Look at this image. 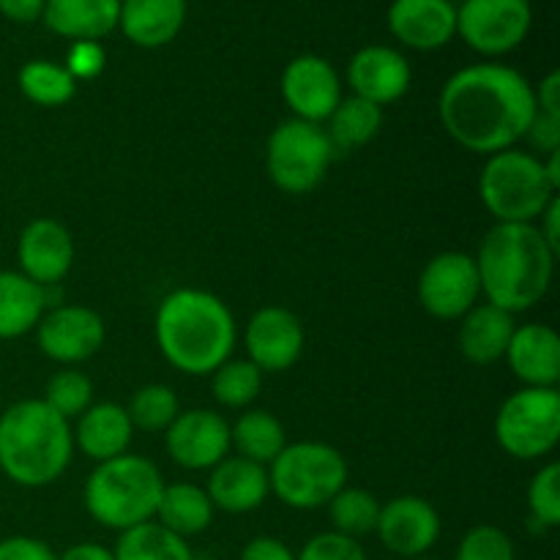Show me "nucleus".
<instances>
[{
  "mask_svg": "<svg viewBox=\"0 0 560 560\" xmlns=\"http://www.w3.org/2000/svg\"><path fill=\"white\" fill-rule=\"evenodd\" d=\"M481 299L479 271L468 252H441L432 257L419 277V304L438 320H459Z\"/></svg>",
  "mask_w": 560,
  "mask_h": 560,
  "instance_id": "obj_11",
  "label": "nucleus"
},
{
  "mask_svg": "<svg viewBox=\"0 0 560 560\" xmlns=\"http://www.w3.org/2000/svg\"><path fill=\"white\" fill-rule=\"evenodd\" d=\"M74 457L71 421L44 399H20L0 413V470L25 490L55 485Z\"/></svg>",
  "mask_w": 560,
  "mask_h": 560,
  "instance_id": "obj_4",
  "label": "nucleus"
},
{
  "mask_svg": "<svg viewBox=\"0 0 560 560\" xmlns=\"http://www.w3.org/2000/svg\"><path fill=\"white\" fill-rule=\"evenodd\" d=\"M164 485L167 481L162 470L151 459L126 452L93 468L82 490V501L85 512L98 525L124 534L156 517Z\"/></svg>",
  "mask_w": 560,
  "mask_h": 560,
  "instance_id": "obj_5",
  "label": "nucleus"
},
{
  "mask_svg": "<svg viewBox=\"0 0 560 560\" xmlns=\"http://www.w3.org/2000/svg\"><path fill=\"white\" fill-rule=\"evenodd\" d=\"M530 20L528 0H465L457 9V33L479 55L498 58L525 42Z\"/></svg>",
  "mask_w": 560,
  "mask_h": 560,
  "instance_id": "obj_10",
  "label": "nucleus"
},
{
  "mask_svg": "<svg viewBox=\"0 0 560 560\" xmlns=\"http://www.w3.org/2000/svg\"><path fill=\"white\" fill-rule=\"evenodd\" d=\"M503 359L523 386L558 388L560 337L547 323H525V326L514 328V337Z\"/></svg>",
  "mask_w": 560,
  "mask_h": 560,
  "instance_id": "obj_20",
  "label": "nucleus"
},
{
  "mask_svg": "<svg viewBox=\"0 0 560 560\" xmlns=\"http://www.w3.org/2000/svg\"><path fill=\"white\" fill-rule=\"evenodd\" d=\"M523 140H528L530 145L539 151V156L541 153L547 156V153L560 151V118H556V115L536 113Z\"/></svg>",
  "mask_w": 560,
  "mask_h": 560,
  "instance_id": "obj_40",
  "label": "nucleus"
},
{
  "mask_svg": "<svg viewBox=\"0 0 560 560\" xmlns=\"http://www.w3.org/2000/svg\"><path fill=\"white\" fill-rule=\"evenodd\" d=\"M0 560H58L52 547L33 536H9L0 541Z\"/></svg>",
  "mask_w": 560,
  "mask_h": 560,
  "instance_id": "obj_41",
  "label": "nucleus"
},
{
  "mask_svg": "<svg viewBox=\"0 0 560 560\" xmlns=\"http://www.w3.org/2000/svg\"><path fill=\"white\" fill-rule=\"evenodd\" d=\"M206 492L213 509H222L228 514L255 512L271 495L268 468L244 457H224L211 468Z\"/></svg>",
  "mask_w": 560,
  "mask_h": 560,
  "instance_id": "obj_21",
  "label": "nucleus"
},
{
  "mask_svg": "<svg viewBox=\"0 0 560 560\" xmlns=\"http://www.w3.org/2000/svg\"><path fill=\"white\" fill-rule=\"evenodd\" d=\"M47 0H0V14L14 22H33L44 14Z\"/></svg>",
  "mask_w": 560,
  "mask_h": 560,
  "instance_id": "obj_44",
  "label": "nucleus"
},
{
  "mask_svg": "<svg viewBox=\"0 0 560 560\" xmlns=\"http://www.w3.org/2000/svg\"><path fill=\"white\" fill-rule=\"evenodd\" d=\"M495 441L509 457L534 463L560 443V392L523 386L495 413Z\"/></svg>",
  "mask_w": 560,
  "mask_h": 560,
  "instance_id": "obj_9",
  "label": "nucleus"
},
{
  "mask_svg": "<svg viewBox=\"0 0 560 560\" xmlns=\"http://www.w3.org/2000/svg\"><path fill=\"white\" fill-rule=\"evenodd\" d=\"M334 153L323 126L290 118L268 135L266 173L284 195H310L326 178Z\"/></svg>",
  "mask_w": 560,
  "mask_h": 560,
  "instance_id": "obj_8",
  "label": "nucleus"
},
{
  "mask_svg": "<svg viewBox=\"0 0 560 560\" xmlns=\"http://www.w3.org/2000/svg\"><path fill=\"white\" fill-rule=\"evenodd\" d=\"M556 252L536 224H498L474 255L487 304L520 315L539 304L552 284Z\"/></svg>",
  "mask_w": 560,
  "mask_h": 560,
  "instance_id": "obj_3",
  "label": "nucleus"
},
{
  "mask_svg": "<svg viewBox=\"0 0 560 560\" xmlns=\"http://www.w3.org/2000/svg\"><path fill=\"white\" fill-rule=\"evenodd\" d=\"M383 129V107L366 102V98L348 96L337 104V109L328 118V140L334 151H355L361 145H370Z\"/></svg>",
  "mask_w": 560,
  "mask_h": 560,
  "instance_id": "obj_29",
  "label": "nucleus"
},
{
  "mask_svg": "<svg viewBox=\"0 0 560 560\" xmlns=\"http://www.w3.org/2000/svg\"><path fill=\"white\" fill-rule=\"evenodd\" d=\"M230 446L238 452V457L268 468L288 446V435H284L282 421L273 413L260 408H246L230 427Z\"/></svg>",
  "mask_w": 560,
  "mask_h": 560,
  "instance_id": "obj_28",
  "label": "nucleus"
},
{
  "mask_svg": "<svg viewBox=\"0 0 560 560\" xmlns=\"http://www.w3.org/2000/svg\"><path fill=\"white\" fill-rule=\"evenodd\" d=\"M271 492L290 509L312 512L328 506L348 487V463L342 452L320 441L288 443L268 465Z\"/></svg>",
  "mask_w": 560,
  "mask_h": 560,
  "instance_id": "obj_7",
  "label": "nucleus"
},
{
  "mask_svg": "<svg viewBox=\"0 0 560 560\" xmlns=\"http://www.w3.org/2000/svg\"><path fill=\"white\" fill-rule=\"evenodd\" d=\"M102 69L104 49L98 47V42H74L69 60H66V71H69L74 80H91V77H96Z\"/></svg>",
  "mask_w": 560,
  "mask_h": 560,
  "instance_id": "obj_39",
  "label": "nucleus"
},
{
  "mask_svg": "<svg viewBox=\"0 0 560 560\" xmlns=\"http://www.w3.org/2000/svg\"><path fill=\"white\" fill-rule=\"evenodd\" d=\"M262 388V372L249 359H228L211 375V392L222 408L246 410Z\"/></svg>",
  "mask_w": 560,
  "mask_h": 560,
  "instance_id": "obj_33",
  "label": "nucleus"
},
{
  "mask_svg": "<svg viewBox=\"0 0 560 560\" xmlns=\"http://www.w3.org/2000/svg\"><path fill=\"white\" fill-rule=\"evenodd\" d=\"M438 115L459 148L479 156L517 148L536 115L534 85L503 63L459 69L443 85Z\"/></svg>",
  "mask_w": 560,
  "mask_h": 560,
  "instance_id": "obj_1",
  "label": "nucleus"
},
{
  "mask_svg": "<svg viewBox=\"0 0 560 560\" xmlns=\"http://www.w3.org/2000/svg\"><path fill=\"white\" fill-rule=\"evenodd\" d=\"M413 71L402 52L383 44L359 49L348 66V85L353 88V96L366 98L377 107L399 102L408 93Z\"/></svg>",
  "mask_w": 560,
  "mask_h": 560,
  "instance_id": "obj_18",
  "label": "nucleus"
},
{
  "mask_svg": "<svg viewBox=\"0 0 560 560\" xmlns=\"http://www.w3.org/2000/svg\"><path fill=\"white\" fill-rule=\"evenodd\" d=\"M241 560H295V552L273 536H255L241 550Z\"/></svg>",
  "mask_w": 560,
  "mask_h": 560,
  "instance_id": "obj_42",
  "label": "nucleus"
},
{
  "mask_svg": "<svg viewBox=\"0 0 560 560\" xmlns=\"http://www.w3.org/2000/svg\"><path fill=\"white\" fill-rule=\"evenodd\" d=\"M381 506L383 503L372 492L359 490V487H345L328 503V517H331V525L337 534L350 536V539H361V536L375 534Z\"/></svg>",
  "mask_w": 560,
  "mask_h": 560,
  "instance_id": "obj_32",
  "label": "nucleus"
},
{
  "mask_svg": "<svg viewBox=\"0 0 560 560\" xmlns=\"http://www.w3.org/2000/svg\"><path fill=\"white\" fill-rule=\"evenodd\" d=\"M408 560H435V558H427V556H419V558H408Z\"/></svg>",
  "mask_w": 560,
  "mask_h": 560,
  "instance_id": "obj_47",
  "label": "nucleus"
},
{
  "mask_svg": "<svg viewBox=\"0 0 560 560\" xmlns=\"http://www.w3.org/2000/svg\"><path fill=\"white\" fill-rule=\"evenodd\" d=\"M528 512L541 528L560 525V465L547 463L528 485Z\"/></svg>",
  "mask_w": 560,
  "mask_h": 560,
  "instance_id": "obj_36",
  "label": "nucleus"
},
{
  "mask_svg": "<svg viewBox=\"0 0 560 560\" xmlns=\"http://www.w3.org/2000/svg\"><path fill=\"white\" fill-rule=\"evenodd\" d=\"M375 534L394 556L405 560L427 556L441 539V514L419 495L392 498L381 506Z\"/></svg>",
  "mask_w": 560,
  "mask_h": 560,
  "instance_id": "obj_16",
  "label": "nucleus"
},
{
  "mask_svg": "<svg viewBox=\"0 0 560 560\" xmlns=\"http://www.w3.org/2000/svg\"><path fill=\"white\" fill-rule=\"evenodd\" d=\"M388 31L410 49L432 52L457 36V9L452 0H394Z\"/></svg>",
  "mask_w": 560,
  "mask_h": 560,
  "instance_id": "obj_19",
  "label": "nucleus"
},
{
  "mask_svg": "<svg viewBox=\"0 0 560 560\" xmlns=\"http://www.w3.org/2000/svg\"><path fill=\"white\" fill-rule=\"evenodd\" d=\"M170 459L184 470H211L230 457V421L208 408L180 410L164 430Z\"/></svg>",
  "mask_w": 560,
  "mask_h": 560,
  "instance_id": "obj_13",
  "label": "nucleus"
},
{
  "mask_svg": "<svg viewBox=\"0 0 560 560\" xmlns=\"http://www.w3.org/2000/svg\"><path fill=\"white\" fill-rule=\"evenodd\" d=\"M282 98L293 118L323 126L342 102V80L320 55H299L282 71Z\"/></svg>",
  "mask_w": 560,
  "mask_h": 560,
  "instance_id": "obj_14",
  "label": "nucleus"
},
{
  "mask_svg": "<svg viewBox=\"0 0 560 560\" xmlns=\"http://www.w3.org/2000/svg\"><path fill=\"white\" fill-rule=\"evenodd\" d=\"M20 91L27 102L38 107H63L74 98L77 80L66 71V66L52 60H27L16 74Z\"/></svg>",
  "mask_w": 560,
  "mask_h": 560,
  "instance_id": "obj_31",
  "label": "nucleus"
},
{
  "mask_svg": "<svg viewBox=\"0 0 560 560\" xmlns=\"http://www.w3.org/2000/svg\"><path fill=\"white\" fill-rule=\"evenodd\" d=\"M33 331H36L38 350L49 361L63 366L93 359L107 339V326H104L102 315L82 304H60L44 312Z\"/></svg>",
  "mask_w": 560,
  "mask_h": 560,
  "instance_id": "obj_12",
  "label": "nucleus"
},
{
  "mask_svg": "<svg viewBox=\"0 0 560 560\" xmlns=\"http://www.w3.org/2000/svg\"><path fill=\"white\" fill-rule=\"evenodd\" d=\"M536 228H539L541 238L550 244V249L560 252V197L550 202V206L545 208V213L539 217V222H536Z\"/></svg>",
  "mask_w": 560,
  "mask_h": 560,
  "instance_id": "obj_45",
  "label": "nucleus"
},
{
  "mask_svg": "<svg viewBox=\"0 0 560 560\" xmlns=\"http://www.w3.org/2000/svg\"><path fill=\"white\" fill-rule=\"evenodd\" d=\"M479 197L498 224H536L558 191L547 180L541 156L509 148L487 156L479 173Z\"/></svg>",
  "mask_w": 560,
  "mask_h": 560,
  "instance_id": "obj_6",
  "label": "nucleus"
},
{
  "mask_svg": "<svg viewBox=\"0 0 560 560\" xmlns=\"http://www.w3.org/2000/svg\"><path fill=\"white\" fill-rule=\"evenodd\" d=\"M44 402L55 410L58 416H63L66 421H74L77 416L85 413L93 405V383L85 372L80 370H58L47 383V394H44Z\"/></svg>",
  "mask_w": 560,
  "mask_h": 560,
  "instance_id": "obj_35",
  "label": "nucleus"
},
{
  "mask_svg": "<svg viewBox=\"0 0 560 560\" xmlns=\"http://www.w3.org/2000/svg\"><path fill=\"white\" fill-rule=\"evenodd\" d=\"M113 556L115 560H195L189 541L170 534L156 520L124 530Z\"/></svg>",
  "mask_w": 560,
  "mask_h": 560,
  "instance_id": "obj_30",
  "label": "nucleus"
},
{
  "mask_svg": "<svg viewBox=\"0 0 560 560\" xmlns=\"http://www.w3.org/2000/svg\"><path fill=\"white\" fill-rule=\"evenodd\" d=\"M304 323L284 306H262L246 323V355L260 372H288L304 353Z\"/></svg>",
  "mask_w": 560,
  "mask_h": 560,
  "instance_id": "obj_15",
  "label": "nucleus"
},
{
  "mask_svg": "<svg viewBox=\"0 0 560 560\" xmlns=\"http://www.w3.org/2000/svg\"><path fill=\"white\" fill-rule=\"evenodd\" d=\"M295 560H366L364 547L359 539L337 534V530H326L317 534L301 547Z\"/></svg>",
  "mask_w": 560,
  "mask_h": 560,
  "instance_id": "obj_38",
  "label": "nucleus"
},
{
  "mask_svg": "<svg viewBox=\"0 0 560 560\" xmlns=\"http://www.w3.org/2000/svg\"><path fill=\"white\" fill-rule=\"evenodd\" d=\"M514 315L506 310H498L492 304H476L468 315L459 317L457 345L465 361L476 366H490L503 361L509 342L514 337Z\"/></svg>",
  "mask_w": 560,
  "mask_h": 560,
  "instance_id": "obj_23",
  "label": "nucleus"
},
{
  "mask_svg": "<svg viewBox=\"0 0 560 560\" xmlns=\"http://www.w3.org/2000/svg\"><path fill=\"white\" fill-rule=\"evenodd\" d=\"M58 560H115L113 550L96 545V541H82V545L69 547Z\"/></svg>",
  "mask_w": 560,
  "mask_h": 560,
  "instance_id": "obj_46",
  "label": "nucleus"
},
{
  "mask_svg": "<svg viewBox=\"0 0 560 560\" xmlns=\"http://www.w3.org/2000/svg\"><path fill=\"white\" fill-rule=\"evenodd\" d=\"M186 22V0H120L118 27L131 44L164 47Z\"/></svg>",
  "mask_w": 560,
  "mask_h": 560,
  "instance_id": "obj_24",
  "label": "nucleus"
},
{
  "mask_svg": "<svg viewBox=\"0 0 560 560\" xmlns=\"http://www.w3.org/2000/svg\"><path fill=\"white\" fill-rule=\"evenodd\" d=\"M126 413H129L135 430L151 432V435L164 432L180 413L178 394L164 383H148V386L137 388Z\"/></svg>",
  "mask_w": 560,
  "mask_h": 560,
  "instance_id": "obj_34",
  "label": "nucleus"
},
{
  "mask_svg": "<svg viewBox=\"0 0 560 560\" xmlns=\"http://www.w3.org/2000/svg\"><path fill=\"white\" fill-rule=\"evenodd\" d=\"M159 353L173 370L191 377L213 375L233 355L235 317L219 295L180 288L164 295L153 320Z\"/></svg>",
  "mask_w": 560,
  "mask_h": 560,
  "instance_id": "obj_2",
  "label": "nucleus"
},
{
  "mask_svg": "<svg viewBox=\"0 0 560 560\" xmlns=\"http://www.w3.org/2000/svg\"><path fill=\"white\" fill-rule=\"evenodd\" d=\"M120 0H47L42 20L74 42H98L118 27Z\"/></svg>",
  "mask_w": 560,
  "mask_h": 560,
  "instance_id": "obj_25",
  "label": "nucleus"
},
{
  "mask_svg": "<svg viewBox=\"0 0 560 560\" xmlns=\"http://www.w3.org/2000/svg\"><path fill=\"white\" fill-rule=\"evenodd\" d=\"M77 246L69 230L58 219H33L25 224L16 241V260L20 273L42 288H52L74 266Z\"/></svg>",
  "mask_w": 560,
  "mask_h": 560,
  "instance_id": "obj_17",
  "label": "nucleus"
},
{
  "mask_svg": "<svg viewBox=\"0 0 560 560\" xmlns=\"http://www.w3.org/2000/svg\"><path fill=\"white\" fill-rule=\"evenodd\" d=\"M213 503L208 498L206 487L189 485V481H175L164 485L162 498L156 506V523L167 528L170 534L189 539V536L202 534L213 523Z\"/></svg>",
  "mask_w": 560,
  "mask_h": 560,
  "instance_id": "obj_27",
  "label": "nucleus"
},
{
  "mask_svg": "<svg viewBox=\"0 0 560 560\" xmlns=\"http://www.w3.org/2000/svg\"><path fill=\"white\" fill-rule=\"evenodd\" d=\"M47 312V288L20 271H0V339H20Z\"/></svg>",
  "mask_w": 560,
  "mask_h": 560,
  "instance_id": "obj_26",
  "label": "nucleus"
},
{
  "mask_svg": "<svg viewBox=\"0 0 560 560\" xmlns=\"http://www.w3.org/2000/svg\"><path fill=\"white\" fill-rule=\"evenodd\" d=\"M74 448H80L93 463H107L129 452L135 427L129 413L118 402H93L85 413H80L71 427Z\"/></svg>",
  "mask_w": 560,
  "mask_h": 560,
  "instance_id": "obj_22",
  "label": "nucleus"
},
{
  "mask_svg": "<svg viewBox=\"0 0 560 560\" xmlns=\"http://www.w3.org/2000/svg\"><path fill=\"white\" fill-rule=\"evenodd\" d=\"M534 96L536 113L556 115V118H560V71H550V74L539 82V88H534Z\"/></svg>",
  "mask_w": 560,
  "mask_h": 560,
  "instance_id": "obj_43",
  "label": "nucleus"
},
{
  "mask_svg": "<svg viewBox=\"0 0 560 560\" xmlns=\"http://www.w3.org/2000/svg\"><path fill=\"white\" fill-rule=\"evenodd\" d=\"M454 560H517V550L506 530L495 525H476L463 536Z\"/></svg>",
  "mask_w": 560,
  "mask_h": 560,
  "instance_id": "obj_37",
  "label": "nucleus"
}]
</instances>
